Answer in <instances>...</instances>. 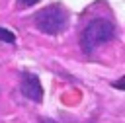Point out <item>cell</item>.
Listing matches in <instances>:
<instances>
[{"label":"cell","instance_id":"6da1fadb","mask_svg":"<svg viewBox=\"0 0 125 123\" xmlns=\"http://www.w3.org/2000/svg\"><path fill=\"white\" fill-rule=\"evenodd\" d=\"M113 37H115V25L105 18H98V20L88 21L86 27L82 29L80 45H82V51L86 55H90V53H94L96 47L111 41Z\"/></svg>","mask_w":125,"mask_h":123},{"label":"cell","instance_id":"7a4b0ae2","mask_svg":"<svg viewBox=\"0 0 125 123\" xmlns=\"http://www.w3.org/2000/svg\"><path fill=\"white\" fill-rule=\"evenodd\" d=\"M66 20H68L66 12H64L61 6H57V4H53V6L45 8V10H39V12L33 16L35 27H37L39 31L47 33V35H57V33H61V31L66 27Z\"/></svg>","mask_w":125,"mask_h":123},{"label":"cell","instance_id":"3957f363","mask_svg":"<svg viewBox=\"0 0 125 123\" xmlns=\"http://www.w3.org/2000/svg\"><path fill=\"white\" fill-rule=\"evenodd\" d=\"M20 90L21 94L31 100V102H41L43 100V88H41V82L35 74L31 72H21V82H20Z\"/></svg>","mask_w":125,"mask_h":123},{"label":"cell","instance_id":"277c9868","mask_svg":"<svg viewBox=\"0 0 125 123\" xmlns=\"http://www.w3.org/2000/svg\"><path fill=\"white\" fill-rule=\"evenodd\" d=\"M0 41H4V43H16V35L10 29L0 27Z\"/></svg>","mask_w":125,"mask_h":123},{"label":"cell","instance_id":"5b68a950","mask_svg":"<svg viewBox=\"0 0 125 123\" xmlns=\"http://www.w3.org/2000/svg\"><path fill=\"white\" fill-rule=\"evenodd\" d=\"M39 0H18V4L20 6H35Z\"/></svg>","mask_w":125,"mask_h":123},{"label":"cell","instance_id":"8992f818","mask_svg":"<svg viewBox=\"0 0 125 123\" xmlns=\"http://www.w3.org/2000/svg\"><path fill=\"white\" fill-rule=\"evenodd\" d=\"M123 84H125V78H119V80H117V82H115V84H113V86H115V88H117V90H123V88H125V86H123Z\"/></svg>","mask_w":125,"mask_h":123},{"label":"cell","instance_id":"52a82bcc","mask_svg":"<svg viewBox=\"0 0 125 123\" xmlns=\"http://www.w3.org/2000/svg\"><path fill=\"white\" fill-rule=\"evenodd\" d=\"M41 123H57V121H53V119H41Z\"/></svg>","mask_w":125,"mask_h":123}]
</instances>
